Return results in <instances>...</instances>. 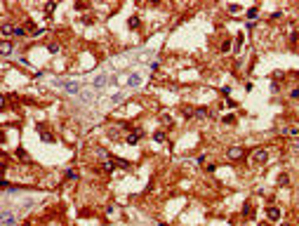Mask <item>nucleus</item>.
I'll list each match as a JSON object with an SVG mask.
<instances>
[{"label":"nucleus","instance_id":"1","mask_svg":"<svg viewBox=\"0 0 299 226\" xmlns=\"http://www.w3.org/2000/svg\"><path fill=\"white\" fill-rule=\"evenodd\" d=\"M252 160H254V165H262V162L268 160V153H266L264 148H257V151H254V156H252Z\"/></svg>","mask_w":299,"mask_h":226},{"label":"nucleus","instance_id":"2","mask_svg":"<svg viewBox=\"0 0 299 226\" xmlns=\"http://www.w3.org/2000/svg\"><path fill=\"white\" fill-rule=\"evenodd\" d=\"M226 156H229L231 160H238V158H243V148H240V146H231V148L226 151Z\"/></svg>","mask_w":299,"mask_h":226},{"label":"nucleus","instance_id":"3","mask_svg":"<svg viewBox=\"0 0 299 226\" xmlns=\"http://www.w3.org/2000/svg\"><path fill=\"white\" fill-rule=\"evenodd\" d=\"M0 222H2V226H14V217H12V214L5 210V212L0 214Z\"/></svg>","mask_w":299,"mask_h":226},{"label":"nucleus","instance_id":"4","mask_svg":"<svg viewBox=\"0 0 299 226\" xmlns=\"http://www.w3.org/2000/svg\"><path fill=\"white\" fill-rule=\"evenodd\" d=\"M266 217H268L271 222H278V219H280V210H278V207H268V210H266Z\"/></svg>","mask_w":299,"mask_h":226},{"label":"nucleus","instance_id":"5","mask_svg":"<svg viewBox=\"0 0 299 226\" xmlns=\"http://www.w3.org/2000/svg\"><path fill=\"white\" fill-rule=\"evenodd\" d=\"M127 85H130V87H139V85H141V75H139V73H132V75L127 78Z\"/></svg>","mask_w":299,"mask_h":226},{"label":"nucleus","instance_id":"6","mask_svg":"<svg viewBox=\"0 0 299 226\" xmlns=\"http://www.w3.org/2000/svg\"><path fill=\"white\" fill-rule=\"evenodd\" d=\"M64 87H66L68 94H78V92H80V85H78V83H64Z\"/></svg>","mask_w":299,"mask_h":226},{"label":"nucleus","instance_id":"7","mask_svg":"<svg viewBox=\"0 0 299 226\" xmlns=\"http://www.w3.org/2000/svg\"><path fill=\"white\" fill-rule=\"evenodd\" d=\"M141 137H144V132H141V129H134V134H127V144H137Z\"/></svg>","mask_w":299,"mask_h":226},{"label":"nucleus","instance_id":"8","mask_svg":"<svg viewBox=\"0 0 299 226\" xmlns=\"http://www.w3.org/2000/svg\"><path fill=\"white\" fill-rule=\"evenodd\" d=\"M0 52H2V57H7V54L12 52V42H10V40H2V42H0Z\"/></svg>","mask_w":299,"mask_h":226},{"label":"nucleus","instance_id":"9","mask_svg":"<svg viewBox=\"0 0 299 226\" xmlns=\"http://www.w3.org/2000/svg\"><path fill=\"white\" fill-rule=\"evenodd\" d=\"M106 83H108V75H99V78H97V80H94V87H97V90H99V87H104V85H106Z\"/></svg>","mask_w":299,"mask_h":226},{"label":"nucleus","instance_id":"10","mask_svg":"<svg viewBox=\"0 0 299 226\" xmlns=\"http://www.w3.org/2000/svg\"><path fill=\"white\" fill-rule=\"evenodd\" d=\"M196 116H198V118H207V116H210V111H207L205 106H200V108H196Z\"/></svg>","mask_w":299,"mask_h":226},{"label":"nucleus","instance_id":"11","mask_svg":"<svg viewBox=\"0 0 299 226\" xmlns=\"http://www.w3.org/2000/svg\"><path fill=\"white\" fill-rule=\"evenodd\" d=\"M153 139H156L158 144H163V141H165V132H163V129H158V132L153 134Z\"/></svg>","mask_w":299,"mask_h":226},{"label":"nucleus","instance_id":"12","mask_svg":"<svg viewBox=\"0 0 299 226\" xmlns=\"http://www.w3.org/2000/svg\"><path fill=\"white\" fill-rule=\"evenodd\" d=\"M287 184H290V177H287V174H280V177H278V186H287Z\"/></svg>","mask_w":299,"mask_h":226},{"label":"nucleus","instance_id":"13","mask_svg":"<svg viewBox=\"0 0 299 226\" xmlns=\"http://www.w3.org/2000/svg\"><path fill=\"white\" fill-rule=\"evenodd\" d=\"M108 137H111V139H120V129L111 127V129H108Z\"/></svg>","mask_w":299,"mask_h":226},{"label":"nucleus","instance_id":"14","mask_svg":"<svg viewBox=\"0 0 299 226\" xmlns=\"http://www.w3.org/2000/svg\"><path fill=\"white\" fill-rule=\"evenodd\" d=\"M14 35H17V38H24V35H26V29H24V26H17V29H14Z\"/></svg>","mask_w":299,"mask_h":226},{"label":"nucleus","instance_id":"15","mask_svg":"<svg viewBox=\"0 0 299 226\" xmlns=\"http://www.w3.org/2000/svg\"><path fill=\"white\" fill-rule=\"evenodd\" d=\"M257 14H259V10H257V7H250V10H247V17H250V21H252Z\"/></svg>","mask_w":299,"mask_h":226},{"label":"nucleus","instance_id":"16","mask_svg":"<svg viewBox=\"0 0 299 226\" xmlns=\"http://www.w3.org/2000/svg\"><path fill=\"white\" fill-rule=\"evenodd\" d=\"M40 137H42L45 141H54V137H52L50 132H45V129H40Z\"/></svg>","mask_w":299,"mask_h":226},{"label":"nucleus","instance_id":"17","mask_svg":"<svg viewBox=\"0 0 299 226\" xmlns=\"http://www.w3.org/2000/svg\"><path fill=\"white\" fill-rule=\"evenodd\" d=\"M130 29H139V17H130Z\"/></svg>","mask_w":299,"mask_h":226},{"label":"nucleus","instance_id":"18","mask_svg":"<svg viewBox=\"0 0 299 226\" xmlns=\"http://www.w3.org/2000/svg\"><path fill=\"white\" fill-rule=\"evenodd\" d=\"M191 116H196V111H193L191 106H186V108H184V118H191Z\"/></svg>","mask_w":299,"mask_h":226},{"label":"nucleus","instance_id":"19","mask_svg":"<svg viewBox=\"0 0 299 226\" xmlns=\"http://www.w3.org/2000/svg\"><path fill=\"white\" fill-rule=\"evenodd\" d=\"M243 214H245V217H252V205H250V203L243 207Z\"/></svg>","mask_w":299,"mask_h":226},{"label":"nucleus","instance_id":"20","mask_svg":"<svg viewBox=\"0 0 299 226\" xmlns=\"http://www.w3.org/2000/svg\"><path fill=\"white\" fill-rule=\"evenodd\" d=\"M2 33H5V35H10V33H14V29H12L10 24H2Z\"/></svg>","mask_w":299,"mask_h":226},{"label":"nucleus","instance_id":"21","mask_svg":"<svg viewBox=\"0 0 299 226\" xmlns=\"http://www.w3.org/2000/svg\"><path fill=\"white\" fill-rule=\"evenodd\" d=\"M229 50H231V40H224L222 42V52H229Z\"/></svg>","mask_w":299,"mask_h":226},{"label":"nucleus","instance_id":"22","mask_svg":"<svg viewBox=\"0 0 299 226\" xmlns=\"http://www.w3.org/2000/svg\"><path fill=\"white\" fill-rule=\"evenodd\" d=\"M17 156H19L21 160H29V156H26V151H24V148H17Z\"/></svg>","mask_w":299,"mask_h":226},{"label":"nucleus","instance_id":"23","mask_svg":"<svg viewBox=\"0 0 299 226\" xmlns=\"http://www.w3.org/2000/svg\"><path fill=\"white\" fill-rule=\"evenodd\" d=\"M66 179H78V172H75V170H68V172H66Z\"/></svg>","mask_w":299,"mask_h":226},{"label":"nucleus","instance_id":"24","mask_svg":"<svg viewBox=\"0 0 299 226\" xmlns=\"http://www.w3.org/2000/svg\"><path fill=\"white\" fill-rule=\"evenodd\" d=\"M290 99H299V87H295V90L290 92Z\"/></svg>","mask_w":299,"mask_h":226},{"label":"nucleus","instance_id":"25","mask_svg":"<svg viewBox=\"0 0 299 226\" xmlns=\"http://www.w3.org/2000/svg\"><path fill=\"white\" fill-rule=\"evenodd\" d=\"M224 123H226V125H231V123H235V118H233V116H224Z\"/></svg>","mask_w":299,"mask_h":226},{"label":"nucleus","instance_id":"26","mask_svg":"<svg viewBox=\"0 0 299 226\" xmlns=\"http://www.w3.org/2000/svg\"><path fill=\"white\" fill-rule=\"evenodd\" d=\"M229 12H231V14H235V12H240V7H238V5H229Z\"/></svg>","mask_w":299,"mask_h":226},{"label":"nucleus","instance_id":"27","mask_svg":"<svg viewBox=\"0 0 299 226\" xmlns=\"http://www.w3.org/2000/svg\"><path fill=\"white\" fill-rule=\"evenodd\" d=\"M243 40H245V35H243V33H240V35H238V38H235V45H238V47H240V45H243Z\"/></svg>","mask_w":299,"mask_h":226},{"label":"nucleus","instance_id":"28","mask_svg":"<svg viewBox=\"0 0 299 226\" xmlns=\"http://www.w3.org/2000/svg\"><path fill=\"white\" fill-rule=\"evenodd\" d=\"M50 52H59V45H57V42H50Z\"/></svg>","mask_w":299,"mask_h":226},{"label":"nucleus","instance_id":"29","mask_svg":"<svg viewBox=\"0 0 299 226\" xmlns=\"http://www.w3.org/2000/svg\"><path fill=\"white\" fill-rule=\"evenodd\" d=\"M158 226H167V224H165V222H160V224H158Z\"/></svg>","mask_w":299,"mask_h":226},{"label":"nucleus","instance_id":"30","mask_svg":"<svg viewBox=\"0 0 299 226\" xmlns=\"http://www.w3.org/2000/svg\"><path fill=\"white\" fill-rule=\"evenodd\" d=\"M280 226H290V224H280Z\"/></svg>","mask_w":299,"mask_h":226},{"label":"nucleus","instance_id":"31","mask_svg":"<svg viewBox=\"0 0 299 226\" xmlns=\"http://www.w3.org/2000/svg\"><path fill=\"white\" fill-rule=\"evenodd\" d=\"M24 226H33V224H24Z\"/></svg>","mask_w":299,"mask_h":226},{"label":"nucleus","instance_id":"32","mask_svg":"<svg viewBox=\"0 0 299 226\" xmlns=\"http://www.w3.org/2000/svg\"><path fill=\"white\" fill-rule=\"evenodd\" d=\"M297 132H299V127H297Z\"/></svg>","mask_w":299,"mask_h":226}]
</instances>
